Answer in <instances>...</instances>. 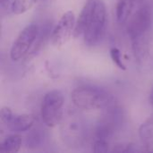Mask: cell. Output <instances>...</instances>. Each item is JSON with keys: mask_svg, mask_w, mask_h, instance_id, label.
<instances>
[{"mask_svg": "<svg viewBox=\"0 0 153 153\" xmlns=\"http://www.w3.org/2000/svg\"><path fill=\"white\" fill-rule=\"evenodd\" d=\"M132 49L136 62L142 65L147 59L150 53L149 34L132 39Z\"/></svg>", "mask_w": 153, "mask_h": 153, "instance_id": "11", "label": "cell"}, {"mask_svg": "<svg viewBox=\"0 0 153 153\" xmlns=\"http://www.w3.org/2000/svg\"><path fill=\"white\" fill-rule=\"evenodd\" d=\"M149 102H150L151 105L153 106V88L152 91H151V93H150V96H149Z\"/></svg>", "mask_w": 153, "mask_h": 153, "instance_id": "20", "label": "cell"}, {"mask_svg": "<svg viewBox=\"0 0 153 153\" xmlns=\"http://www.w3.org/2000/svg\"><path fill=\"white\" fill-rule=\"evenodd\" d=\"M109 151V141L102 139H94L93 152L95 153H105Z\"/></svg>", "mask_w": 153, "mask_h": 153, "instance_id": "19", "label": "cell"}, {"mask_svg": "<svg viewBox=\"0 0 153 153\" xmlns=\"http://www.w3.org/2000/svg\"><path fill=\"white\" fill-rule=\"evenodd\" d=\"M110 56L112 61L114 62V64L121 70H126V66L123 62L122 59V54L120 52V50L117 48H111L110 49Z\"/></svg>", "mask_w": 153, "mask_h": 153, "instance_id": "18", "label": "cell"}, {"mask_svg": "<svg viewBox=\"0 0 153 153\" xmlns=\"http://www.w3.org/2000/svg\"><path fill=\"white\" fill-rule=\"evenodd\" d=\"M46 140V134L44 130L37 127L30 129L25 139V145L30 149H36L41 147Z\"/></svg>", "mask_w": 153, "mask_h": 153, "instance_id": "14", "label": "cell"}, {"mask_svg": "<svg viewBox=\"0 0 153 153\" xmlns=\"http://www.w3.org/2000/svg\"><path fill=\"white\" fill-rule=\"evenodd\" d=\"M152 21V9L148 4H143L131 15L126 30L131 40L148 35Z\"/></svg>", "mask_w": 153, "mask_h": 153, "instance_id": "7", "label": "cell"}, {"mask_svg": "<svg viewBox=\"0 0 153 153\" xmlns=\"http://www.w3.org/2000/svg\"><path fill=\"white\" fill-rule=\"evenodd\" d=\"M64 95L60 91L53 90L45 94L41 104L40 115L43 123L47 126L54 127L60 123L64 115Z\"/></svg>", "mask_w": 153, "mask_h": 153, "instance_id": "5", "label": "cell"}, {"mask_svg": "<svg viewBox=\"0 0 153 153\" xmlns=\"http://www.w3.org/2000/svg\"><path fill=\"white\" fill-rule=\"evenodd\" d=\"M60 136L65 145L71 149L82 147L88 139L87 123L76 111H68L60 121Z\"/></svg>", "mask_w": 153, "mask_h": 153, "instance_id": "1", "label": "cell"}, {"mask_svg": "<svg viewBox=\"0 0 153 153\" xmlns=\"http://www.w3.org/2000/svg\"><path fill=\"white\" fill-rule=\"evenodd\" d=\"M139 136L145 151L153 152V115L140 126Z\"/></svg>", "mask_w": 153, "mask_h": 153, "instance_id": "13", "label": "cell"}, {"mask_svg": "<svg viewBox=\"0 0 153 153\" xmlns=\"http://www.w3.org/2000/svg\"><path fill=\"white\" fill-rule=\"evenodd\" d=\"M36 2L37 0H13L11 4V11L16 15L22 14L30 10Z\"/></svg>", "mask_w": 153, "mask_h": 153, "instance_id": "16", "label": "cell"}, {"mask_svg": "<svg viewBox=\"0 0 153 153\" xmlns=\"http://www.w3.org/2000/svg\"><path fill=\"white\" fill-rule=\"evenodd\" d=\"M75 15L73 11L65 12L58 21L51 33V43L56 48L65 45L74 35L75 28Z\"/></svg>", "mask_w": 153, "mask_h": 153, "instance_id": "8", "label": "cell"}, {"mask_svg": "<svg viewBox=\"0 0 153 153\" xmlns=\"http://www.w3.org/2000/svg\"><path fill=\"white\" fill-rule=\"evenodd\" d=\"M74 105L83 110L105 109L114 105L113 96L104 89L95 86H80L71 93Z\"/></svg>", "mask_w": 153, "mask_h": 153, "instance_id": "2", "label": "cell"}, {"mask_svg": "<svg viewBox=\"0 0 153 153\" xmlns=\"http://www.w3.org/2000/svg\"><path fill=\"white\" fill-rule=\"evenodd\" d=\"M136 1L137 0H118L116 8V17L120 24L128 22L134 9Z\"/></svg>", "mask_w": 153, "mask_h": 153, "instance_id": "12", "label": "cell"}, {"mask_svg": "<svg viewBox=\"0 0 153 153\" xmlns=\"http://www.w3.org/2000/svg\"><path fill=\"white\" fill-rule=\"evenodd\" d=\"M113 152L119 153H128V152H141L140 149L137 148V145L134 143H117L113 146V149L111 150Z\"/></svg>", "mask_w": 153, "mask_h": 153, "instance_id": "17", "label": "cell"}, {"mask_svg": "<svg viewBox=\"0 0 153 153\" xmlns=\"http://www.w3.org/2000/svg\"><path fill=\"white\" fill-rule=\"evenodd\" d=\"M34 122H35V118L32 115L13 114L11 119L4 126L7 127V129H9L12 132L21 133V132L29 131L30 128H32Z\"/></svg>", "mask_w": 153, "mask_h": 153, "instance_id": "9", "label": "cell"}, {"mask_svg": "<svg viewBox=\"0 0 153 153\" xmlns=\"http://www.w3.org/2000/svg\"><path fill=\"white\" fill-rule=\"evenodd\" d=\"M124 121L125 113L121 108L112 105L105 108L104 113L97 123L94 131V139L109 141L120 130Z\"/></svg>", "mask_w": 153, "mask_h": 153, "instance_id": "3", "label": "cell"}, {"mask_svg": "<svg viewBox=\"0 0 153 153\" xmlns=\"http://www.w3.org/2000/svg\"><path fill=\"white\" fill-rule=\"evenodd\" d=\"M107 23L106 5L101 0H95L92 14L84 32V42L92 47L97 45L103 38Z\"/></svg>", "mask_w": 153, "mask_h": 153, "instance_id": "4", "label": "cell"}, {"mask_svg": "<svg viewBox=\"0 0 153 153\" xmlns=\"http://www.w3.org/2000/svg\"><path fill=\"white\" fill-rule=\"evenodd\" d=\"M39 34V28L37 24L31 23L27 25L20 32L11 48V59L13 61H19L23 58L29 53V51L36 42Z\"/></svg>", "mask_w": 153, "mask_h": 153, "instance_id": "6", "label": "cell"}, {"mask_svg": "<svg viewBox=\"0 0 153 153\" xmlns=\"http://www.w3.org/2000/svg\"><path fill=\"white\" fill-rule=\"evenodd\" d=\"M94 4H95V0H88L83 5L80 13L79 18L76 22V24H75L74 37L77 38L82 35H84V32L88 27V24L90 22V20L92 14Z\"/></svg>", "mask_w": 153, "mask_h": 153, "instance_id": "10", "label": "cell"}, {"mask_svg": "<svg viewBox=\"0 0 153 153\" xmlns=\"http://www.w3.org/2000/svg\"><path fill=\"white\" fill-rule=\"evenodd\" d=\"M22 138L19 134L7 136L0 143V153H16L22 147Z\"/></svg>", "mask_w": 153, "mask_h": 153, "instance_id": "15", "label": "cell"}]
</instances>
